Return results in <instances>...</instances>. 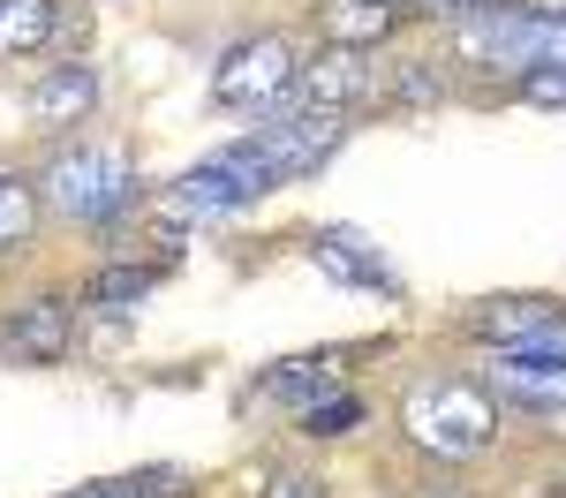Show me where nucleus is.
I'll return each instance as SVG.
<instances>
[{"instance_id":"nucleus-16","label":"nucleus","mask_w":566,"mask_h":498,"mask_svg":"<svg viewBox=\"0 0 566 498\" xmlns=\"http://www.w3.org/2000/svg\"><path fill=\"white\" fill-rule=\"evenodd\" d=\"M159 287V272H144V265H106V272H91L84 279V310H129V303H144Z\"/></svg>"},{"instance_id":"nucleus-13","label":"nucleus","mask_w":566,"mask_h":498,"mask_svg":"<svg viewBox=\"0 0 566 498\" xmlns=\"http://www.w3.org/2000/svg\"><path fill=\"white\" fill-rule=\"evenodd\" d=\"M340 348H333V356H287V362H272V370H264L258 378V393L264 401H325V393H333V385H340Z\"/></svg>"},{"instance_id":"nucleus-20","label":"nucleus","mask_w":566,"mask_h":498,"mask_svg":"<svg viewBox=\"0 0 566 498\" xmlns=\"http://www.w3.org/2000/svg\"><path fill=\"white\" fill-rule=\"evenodd\" d=\"M514 98H528V106H566V61H552V68H528V76H514Z\"/></svg>"},{"instance_id":"nucleus-1","label":"nucleus","mask_w":566,"mask_h":498,"mask_svg":"<svg viewBox=\"0 0 566 498\" xmlns=\"http://www.w3.org/2000/svg\"><path fill=\"white\" fill-rule=\"evenodd\" d=\"M400 431L431 460H476L499 438V401L469 378H416L400 401Z\"/></svg>"},{"instance_id":"nucleus-4","label":"nucleus","mask_w":566,"mask_h":498,"mask_svg":"<svg viewBox=\"0 0 566 498\" xmlns=\"http://www.w3.org/2000/svg\"><path fill=\"white\" fill-rule=\"evenodd\" d=\"M272 181L258 174V159L242 151V144H227V151H212L205 167H189V174L167 181V197H159V212L175 226L189 220H227V212H242V204H258Z\"/></svg>"},{"instance_id":"nucleus-21","label":"nucleus","mask_w":566,"mask_h":498,"mask_svg":"<svg viewBox=\"0 0 566 498\" xmlns=\"http://www.w3.org/2000/svg\"><path fill=\"white\" fill-rule=\"evenodd\" d=\"M69 498H175V491H159V484L129 476V484H84V491H69Z\"/></svg>"},{"instance_id":"nucleus-9","label":"nucleus","mask_w":566,"mask_h":498,"mask_svg":"<svg viewBox=\"0 0 566 498\" xmlns=\"http://www.w3.org/2000/svg\"><path fill=\"white\" fill-rule=\"evenodd\" d=\"M469 332L483 348H536V340L566 332V303L559 295H491L469 310Z\"/></svg>"},{"instance_id":"nucleus-14","label":"nucleus","mask_w":566,"mask_h":498,"mask_svg":"<svg viewBox=\"0 0 566 498\" xmlns=\"http://www.w3.org/2000/svg\"><path fill=\"white\" fill-rule=\"evenodd\" d=\"M408 8L400 0H317V23H325V45H378L400 23Z\"/></svg>"},{"instance_id":"nucleus-3","label":"nucleus","mask_w":566,"mask_h":498,"mask_svg":"<svg viewBox=\"0 0 566 498\" xmlns=\"http://www.w3.org/2000/svg\"><path fill=\"white\" fill-rule=\"evenodd\" d=\"M39 197L61 212V220L98 226V220H114V212L136 204V159L122 151V144H69V151L45 159Z\"/></svg>"},{"instance_id":"nucleus-8","label":"nucleus","mask_w":566,"mask_h":498,"mask_svg":"<svg viewBox=\"0 0 566 498\" xmlns=\"http://www.w3.org/2000/svg\"><path fill=\"white\" fill-rule=\"evenodd\" d=\"M491 401L536 407V415L566 407V348H552V340H536V348H499V370H491Z\"/></svg>"},{"instance_id":"nucleus-12","label":"nucleus","mask_w":566,"mask_h":498,"mask_svg":"<svg viewBox=\"0 0 566 498\" xmlns=\"http://www.w3.org/2000/svg\"><path fill=\"white\" fill-rule=\"evenodd\" d=\"M69 332H76V310H69L61 295H39V303H23V310L8 317V356L61 362L69 356Z\"/></svg>"},{"instance_id":"nucleus-11","label":"nucleus","mask_w":566,"mask_h":498,"mask_svg":"<svg viewBox=\"0 0 566 498\" xmlns=\"http://www.w3.org/2000/svg\"><path fill=\"white\" fill-rule=\"evenodd\" d=\"M310 257H317V272L325 279H340V287H378V295H392L400 279H392L386 250H370L355 226H325L317 242H310Z\"/></svg>"},{"instance_id":"nucleus-15","label":"nucleus","mask_w":566,"mask_h":498,"mask_svg":"<svg viewBox=\"0 0 566 498\" xmlns=\"http://www.w3.org/2000/svg\"><path fill=\"white\" fill-rule=\"evenodd\" d=\"M53 0H0V61H23L53 39Z\"/></svg>"},{"instance_id":"nucleus-19","label":"nucleus","mask_w":566,"mask_h":498,"mask_svg":"<svg viewBox=\"0 0 566 498\" xmlns=\"http://www.w3.org/2000/svg\"><path fill=\"white\" fill-rule=\"evenodd\" d=\"M303 423H310V438H340V431H355V423H363V401L333 393V401H317V407H310Z\"/></svg>"},{"instance_id":"nucleus-23","label":"nucleus","mask_w":566,"mask_h":498,"mask_svg":"<svg viewBox=\"0 0 566 498\" xmlns=\"http://www.w3.org/2000/svg\"><path fill=\"white\" fill-rule=\"evenodd\" d=\"M280 498H325V491H317V484H303V476H295V484H280Z\"/></svg>"},{"instance_id":"nucleus-6","label":"nucleus","mask_w":566,"mask_h":498,"mask_svg":"<svg viewBox=\"0 0 566 498\" xmlns=\"http://www.w3.org/2000/svg\"><path fill=\"white\" fill-rule=\"evenodd\" d=\"M295 53H287V39H242V45H227L219 53V68H212V98L219 106H280L287 91H295Z\"/></svg>"},{"instance_id":"nucleus-17","label":"nucleus","mask_w":566,"mask_h":498,"mask_svg":"<svg viewBox=\"0 0 566 498\" xmlns=\"http://www.w3.org/2000/svg\"><path fill=\"white\" fill-rule=\"evenodd\" d=\"M39 226V181L31 174H0V250H15Z\"/></svg>"},{"instance_id":"nucleus-22","label":"nucleus","mask_w":566,"mask_h":498,"mask_svg":"<svg viewBox=\"0 0 566 498\" xmlns=\"http://www.w3.org/2000/svg\"><path fill=\"white\" fill-rule=\"evenodd\" d=\"M400 8H423V15H446V8H453V15H469V8H483V0H400Z\"/></svg>"},{"instance_id":"nucleus-7","label":"nucleus","mask_w":566,"mask_h":498,"mask_svg":"<svg viewBox=\"0 0 566 498\" xmlns=\"http://www.w3.org/2000/svg\"><path fill=\"white\" fill-rule=\"evenodd\" d=\"M386 76H378V61H370V45H325L317 61H310L295 91L287 98H303V106H325V114H348L355 98H378Z\"/></svg>"},{"instance_id":"nucleus-18","label":"nucleus","mask_w":566,"mask_h":498,"mask_svg":"<svg viewBox=\"0 0 566 498\" xmlns=\"http://www.w3.org/2000/svg\"><path fill=\"white\" fill-rule=\"evenodd\" d=\"M438 91H446V68H438V61H408L400 76H386V98H416V106H423Z\"/></svg>"},{"instance_id":"nucleus-2","label":"nucleus","mask_w":566,"mask_h":498,"mask_svg":"<svg viewBox=\"0 0 566 498\" xmlns=\"http://www.w3.org/2000/svg\"><path fill=\"white\" fill-rule=\"evenodd\" d=\"M453 53H461L469 68L528 76V68L566 61V15H528L522 0H506V8H469V15L453 23Z\"/></svg>"},{"instance_id":"nucleus-10","label":"nucleus","mask_w":566,"mask_h":498,"mask_svg":"<svg viewBox=\"0 0 566 498\" xmlns=\"http://www.w3.org/2000/svg\"><path fill=\"white\" fill-rule=\"evenodd\" d=\"M91 106H98V68L91 61H61V68H45L39 84L23 91V114L39 129H76Z\"/></svg>"},{"instance_id":"nucleus-5","label":"nucleus","mask_w":566,"mask_h":498,"mask_svg":"<svg viewBox=\"0 0 566 498\" xmlns=\"http://www.w3.org/2000/svg\"><path fill=\"white\" fill-rule=\"evenodd\" d=\"M340 136H348V114L303 106V114H280V121H264L258 136H242V151H250V159H258V174L280 189V181L317 174V167L340 151Z\"/></svg>"}]
</instances>
